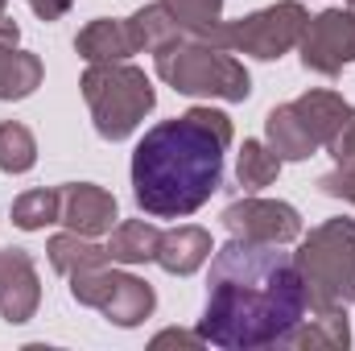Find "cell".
I'll use <instances>...</instances> for the list:
<instances>
[{"mask_svg": "<svg viewBox=\"0 0 355 351\" xmlns=\"http://www.w3.org/2000/svg\"><path fill=\"white\" fill-rule=\"evenodd\" d=\"M265 145L281 162H306L318 153V141L306 128V120L293 112V103H281L265 116Z\"/></svg>", "mask_w": 355, "mask_h": 351, "instance_id": "9a60e30c", "label": "cell"}, {"mask_svg": "<svg viewBox=\"0 0 355 351\" xmlns=\"http://www.w3.org/2000/svg\"><path fill=\"white\" fill-rule=\"evenodd\" d=\"M293 264L310 310H347L355 302V219H327L302 236Z\"/></svg>", "mask_w": 355, "mask_h": 351, "instance_id": "3957f363", "label": "cell"}, {"mask_svg": "<svg viewBox=\"0 0 355 351\" xmlns=\"http://www.w3.org/2000/svg\"><path fill=\"white\" fill-rule=\"evenodd\" d=\"M128 25H132V37H137V50H141V54H162L166 46H174L178 37H182L178 21L170 17V8H166L162 0L137 8V12L128 17Z\"/></svg>", "mask_w": 355, "mask_h": 351, "instance_id": "d6986e66", "label": "cell"}, {"mask_svg": "<svg viewBox=\"0 0 355 351\" xmlns=\"http://www.w3.org/2000/svg\"><path fill=\"white\" fill-rule=\"evenodd\" d=\"M25 4H29L42 21H62V17L71 12V4H75V0H25Z\"/></svg>", "mask_w": 355, "mask_h": 351, "instance_id": "4316f807", "label": "cell"}, {"mask_svg": "<svg viewBox=\"0 0 355 351\" xmlns=\"http://www.w3.org/2000/svg\"><path fill=\"white\" fill-rule=\"evenodd\" d=\"M153 348H190V351H202V348H207V339H202L198 331H178V327H170V331L153 335Z\"/></svg>", "mask_w": 355, "mask_h": 351, "instance_id": "484cf974", "label": "cell"}, {"mask_svg": "<svg viewBox=\"0 0 355 351\" xmlns=\"http://www.w3.org/2000/svg\"><path fill=\"white\" fill-rule=\"evenodd\" d=\"M83 99H87L91 124L103 141H128L141 120L153 112L157 91L149 83V75L132 62H99L83 71Z\"/></svg>", "mask_w": 355, "mask_h": 351, "instance_id": "5b68a950", "label": "cell"}, {"mask_svg": "<svg viewBox=\"0 0 355 351\" xmlns=\"http://www.w3.org/2000/svg\"><path fill=\"white\" fill-rule=\"evenodd\" d=\"M46 252H50V264H54L62 277H71V273H79V268H91V264H107V248H99L95 236H79V232H58V236H50Z\"/></svg>", "mask_w": 355, "mask_h": 351, "instance_id": "ffe728a7", "label": "cell"}, {"mask_svg": "<svg viewBox=\"0 0 355 351\" xmlns=\"http://www.w3.org/2000/svg\"><path fill=\"white\" fill-rule=\"evenodd\" d=\"M297 50H302L306 71L327 75V79L343 75V67L355 62V12L352 8H322L318 17L306 21Z\"/></svg>", "mask_w": 355, "mask_h": 351, "instance_id": "ba28073f", "label": "cell"}, {"mask_svg": "<svg viewBox=\"0 0 355 351\" xmlns=\"http://www.w3.org/2000/svg\"><path fill=\"white\" fill-rule=\"evenodd\" d=\"M310 12L302 0H277L268 8H257L240 21H223L215 29V46L232 50V54H248L261 62H277L281 54H289L306 29Z\"/></svg>", "mask_w": 355, "mask_h": 351, "instance_id": "52a82bcc", "label": "cell"}, {"mask_svg": "<svg viewBox=\"0 0 355 351\" xmlns=\"http://www.w3.org/2000/svg\"><path fill=\"white\" fill-rule=\"evenodd\" d=\"M157 244H162V228L157 223L124 219V223L112 228V240L103 248H107V261L112 264H149V261H157Z\"/></svg>", "mask_w": 355, "mask_h": 351, "instance_id": "e0dca14e", "label": "cell"}, {"mask_svg": "<svg viewBox=\"0 0 355 351\" xmlns=\"http://www.w3.org/2000/svg\"><path fill=\"white\" fill-rule=\"evenodd\" d=\"M37 162V141L21 120H4L0 124V170L4 174H25Z\"/></svg>", "mask_w": 355, "mask_h": 351, "instance_id": "cb8c5ba5", "label": "cell"}, {"mask_svg": "<svg viewBox=\"0 0 355 351\" xmlns=\"http://www.w3.org/2000/svg\"><path fill=\"white\" fill-rule=\"evenodd\" d=\"M71 281V298L79 306L99 310L112 327H141L145 318H153L157 310V293L149 281H141L137 273H120L107 264H91L67 277Z\"/></svg>", "mask_w": 355, "mask_h": 351, "instance_id": "8992f818", "label": "cell"}, {"mask_svg": "<svg viewBox=\"0 0 355 351\" xmlns=\"http://www.w3.org/2000/svg\"><path fill=\"white\" fill-rule=\"evenodd\" d=\"M17 42H21V25L0 12V46H17Z\"/></svg>", "mask_w": 355, "mask_h": 351, "instance_id": "83f0119b", "label": "cell"}, {"mask_svg": "<svg viewBox=\"0 0 355 351\" xmlns=\"http://www.w3.org/2000/svg\"><path fill=\"white\" fill-rule=\"evenodd\" d=\"M153 58H157V79L178 95H211L223 103H244L252 95V75L244 71V62L215 42L178 37Z\"/></svg>", "mask_w": 355, "mask_h": 351, "instance_id": "277c9868", "label": "cell"}, {"mask_svg": "<svg viewBox=\"0 0 355 351\" xmlns=\"http://www.w3.org/2000/svg\"><path fill=\"white\" fill-rule=\"evenodd\" d=\"M4 4H8V0H0V12H4Z\"/></svg>", "mask_w": 355, "mask_h": 351, "instance_id": "f546056e", "label": "cell"}, {"mask_svg": "<svg viewBox=\"0 0 355 351\" xmlns=\"http://www.w3.org/2000/svg\"><path fill=\"white\" fill-rule=\"evenodd\" d=\"M352 343V327H347V310H314V318H302L281 348H302V351H339Z\"/></svg>", "mask_w": 355, "mask_h": 351, "instance_id": "2e32d148", "label": "cell"}, {"mask_svg": "<svg viewBox=\"0 0 355 351\" xmlns=\"http://www.w3.org/2000/svg\"><path fill=\"white\" fill-rule=\"evenodd\" d=\"M215 244H211V232L207 228H194V223H178L170 232H162V244H157V264L174 277H190L198 273L202 264L211 261Z\"/></svg>", "mask_w": 355, "mask_h": 351, "instance_id": "5bb4252c", "label": "cell"}, {"mask_svg": "<svg viewBox=\"0 0 355 351\" xmlns=\"http://www.w3.org/2000/svg\"><path fill=\"white\" fill-rule=\"evenodd\" d=\"M58 207H62V194L58 190H25L17 203H12V228H21V232H42V228H50V223H58Z\"/></svg>", "mask_w": 355, "mask_h": 351, "instance_id": "603a6c76", "label": "cell"}, {"mask_svg": "<svg viewBox=\"0 0 355 351\" xmlns=\"http://www.w3.org/2000/svg\"><path fill=\"white\" fill-rule=\"evenodd\" d=\"M223 228L236 240L248 244H293L302 240V215L297 207L281 203V198H236L223 211Z\"/></svg>", "mask_w": 355, "mask_h": 351, "instance_id": "9c48e42d", "label": "cell"}, {"mask_svg": "<svg viewBox=\"0 0 355 351\" xmlns=\"http://www.w3.org/2000/svg\"><path fill=\"white\" fill-rule=\"evenodd\" d=\"M236 128L227 112L190 108L153 124L132 149V198L153 219H186L223 186V153Z\"/></svg>", "mask_w": 355, "mask_h": 351, "instance_id": "7a4b0ae2", "label": "cell"}, {"mask_svg": "<svg viewBox=\"0 0 355 351\" xmlns=\"http://www.w3.org/2000/svg\"><path fill=\"white\" fill-rule=\"evenodd\" d=\"M42 58L17 46H0V99H29L42 87Z\"/></svg>", "mask_w": 355, "mask_h": 351, "instance_id": "ac0fdd59", "label": "cell"}, {"mask_svg": "<svg viewBox=\"0 0 355 351\" xmlns=\"http://www.w3.org/2000/svg\"><path fill=\"white\" fill-rule=\"evenodd\" d=\"M347 8H352V12H355V0H347Z\"/></svg>", "mask_w": 355, "mask_h": 351, "instance_id": "f1b7e54d", "label": "cell"}, {"mask_svg": "<svg viewBox=\"0 0 355 351\" xmlns=\"http://www.w3.org/2000/svg\"><path fill=\"white\" fill-rule=\"evenodd\" d=\"M281 174V157L268 149L265 141H244V149H240V162H236V182L252 194V190H265L272 186Z\"/></svg>", "mask_w": 355, "mask_h": 351, "instance_id": "7402d4cb", "label": "cell"}, {"mask_svg": "<svg viewBox=\"0 0 355 351\" xmlns=\"http://www.w3.org/2000/svg\"><path fill=\"white\" fill-rule=\"evenodd\" d=\"M58 194H62L58 223H67V228L79 232V236H103V232H112V223L120 219L116 194H107V190L95 186V182H67V186H58Z\"/></svg>", "mask_w": 355, "mask_h": 351, "instance_id": "7c38bea8", "label": "cell"}, {"mask_svg": "<svg viewBox=\"0 0 355 351\" xmlns=\"http://www.w3.org/2000/svg\"><path fill=\"white\" fill-rule=\"evenodd\" d=\"M306 281L281 244L227 240L211 252L207 306L198 335L219 351L281 348V339L306 318Z\"/></svg>", "mask_w": 355, "mask_h": 351, "instance_id": "6da1fadb", "label": "cell"}, {"mask_svg": "<svg viewBox=\"0 0 355 351\" xmlns=\"http://www.w3.org/2000/svg\"><path fill=\"white\" fill-rule=\"evenodd\" d=\"M318 186H322V194H331V198L355 203V162H343V166H335L331 174L318 178Z\"/></svg>", "mask_w": 355, "mask_h": 351, "instance_id": "d4e9b609", "label": "cell"}, {"mask_svg": "<svg viewBox=\"0 0 355 351\" xmlns=\"http://www.w3.org/2000/svg\"><path fill=\"white\" fill-rule=\"evenodd\" d=\"M42 306V277L25 248H0V318L21 327Z\"/></svg>", "mask_w": 355, "mask_h": 351, "instance_id": "8fae6325", "label": "cell"}, {"mask_svg": "<svg viewBox=\"0 0 355 351\" xmlns=\"http://www.w3.org/2000/svg\"><path fill=\"white\" fill-rule=\"evenodd\" d=\"M293 112L306 120V128L314 132V141L343 166L355 162V108L339 91H306L293 99Z\"/></svg>", "mask_w": 355, "mask_h": 351, "instance_id": "30bf717a", "label": "cell"}, {"mask_svg": "<svg viewBox=\"0 0 355 351\" xmlns=\"http://www.w3.org/2000/svg\"><path fill=\"white\" fill-rule=\"evenodd\" d=\"M178 21L182 37L215 42V29L223 25V0H162Z\"/></svg>", "mask_w": 355, "mask_h": 351, "instance_id": "44dd1931", "label": "cell"}, {"mask_svg": "<svg viewBox=\"0 0 355 351\" xmlns=\"http://www.w3.org/2000/svg\"><path fill=\"white\" fill-rule=\"evenodd\" d=\"M75 50L87 67H99V62H128L137 50V37H132V25L128 21H112V17H99L79 29L75 37Z\"/></svg>", "mask_w": 355, "mask_h": 351, "instance_id": "4fadbf2b", "label": "cell"}]
</instances>
